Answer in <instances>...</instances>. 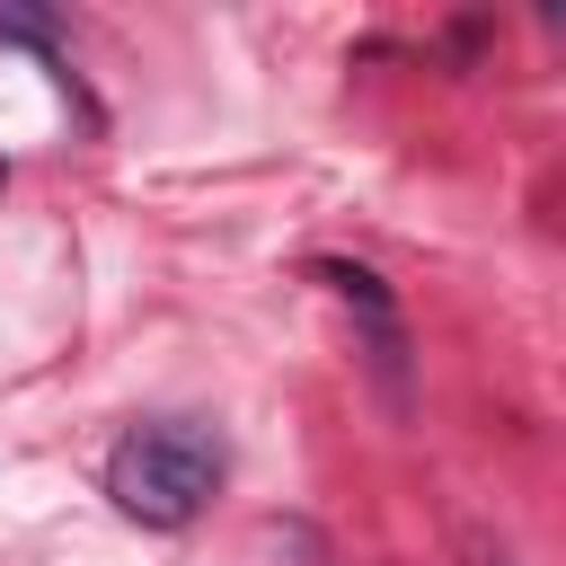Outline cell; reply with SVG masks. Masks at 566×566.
I'll return each instance as SVG.
<instances>
[{
    "instance_id": "6da1fadb",
    "label": "cell",
    "mask_w": 566,
    "mask_h": 566,
    "mask_svg": "<svg viewBox=\"0 0 566 566\" xmlns=\"http://www.w3.org/2000/svg\"><path fill=\"white\" fill-rule=\"evenodd\" d=\"M221 486V442L203 424H133L106 451V495L115 513L150 522V531H186Z\"/></svg>"
},
{
    "instance_id": "7a4b0ae2",
    "label": "cell",
    "mask_w": 566,
    "mask_h": 566,
    "mask_svg": "<svg viewBox=\"0 0 566 566\" xmlns=\"http://www.w3.org/2000/svg\"><path fill=\"white\" fill-rule=\"evenodd\" d=\"M0 44H44V18H27V9H0Z\"/></svg>"
},
{
    "instance_id": "3957f363",
    "label": "cell",
    "mask_w": 566,
    "mask_h": 566,
    "mask_svg": "<svg viewBox=\"0 0 566 566\" xmlns=\"http://www.w3.org/2000/svg\"><path fill=\"white\" fill-rule=\"evenodd\" d=\"M495 566H504V557H495Z\"/></svg>"
}]
</instances>
